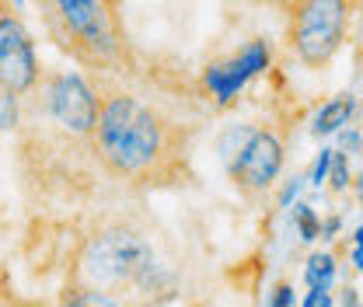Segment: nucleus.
Returning <instances> with one entry per match:
<instances>
[{
    "label": "nucleus",
    "instance_id": "f257e3e1",
    "mask_svg": "<svg viewBox=\"0 0 363 307\" xmlns=\"http://www.w3.org/2000/svg\"><path fill=\"white\" fill-rule=\"evenodd\" d=\"M98 88V119L91 154L98 172L130 189H175L192 178V126L164 105L91 74Z\"/></svg>",
    "mask_w": 363,
    "mask_h": 307
},
{
    "label": "nucleus",
    "instance_id": "f03ea898",
    "mask_svg": "<svg viewBox=\"0 0 363 307\" xmlns=\"http://www.w3.org/2000/svg\"><path fill=\"white\" fill-rule=\"evenodd\" d=\"M70 286L126 297L150 307L172 286L168 265H161L154 241L130 220H101L81 241L70 262Z\"/></svg>",
    "mask_w": 363,
    "mask_h": 307
},
{
    "label": "nucleus",
    "instance_id": "7ed1b4c3",
    "mask_svg": "<svg viewBox=\"0 0 363 307\" xmlns=\"http://www.w3.org/2000/svg\"><path fill=\"white\" fill-rule=\"evenodd\" d=\"M45 35L88 74H126L133 63L119 0H35Z\"/></svg>",
    "mask_w": 363,
    "mask_h": 307
},
{
    "label": "nucleus",
    "instance_id": "20e7f679",
    "mask_svg": "<svg viewBox=\"0 0 363 307\" xmlns=\"http://www.w3.org/2000/svg\"><path fill=\"white\" fill-rule=\"evenodd\" d=\"M98 119V88L81 70H43L39 84L25 94V123L56 140L91 147Z\"/></svg>",
    "mask_w": 363,
    "mask_h": 307
},
{
    "label": "nucleus",
    "instance_id": "39448f33",
    "mask_svg": "<svg viewBox=\"0 0 363 307\" xmlns=\"http://www.w3.org/2000/svg\"><path fill=\"white\" fill-rule=\"evenodd\" d=\"M286 45L304 70H328L353 32L350 0H286Z\"/></svg>",
    "mask_w": 363,
    "mask_h": 307
},
{
    "label": "nucleus",
    "instance_id": "423d86ee",
    "mask_svg": "<svg viewBox=\"0 0 363 307\" xmlns=\"http://www.w3.org/2000/svg\"><path fill=\"white\" fill-rule=\"evenodd\" d=\"M283 161H286V143L272 126H252L248 136L238 143V150L230 157H224L230 185L248 203L269 196L272 189L279 185Z\"/></svg>",
    "mask_w": 363,
    "mask_h": 307
},
{
    "label": "nucleus",
    "instance_id": "0eeeda50",
    "mask_svg": "<svg viewBox=\"0 0 363 307\" xmlns=\"http://www.w3.org/2000/svg\"><path fill=\"white\" fill-rule=\"evenodd\" d=\"M272 67V43L266 35H255L241 45L238 52L210 60L199 70V94L213 105V108H230L238 101V94L248 88L255 77H262Z\"/></svg>",
    "mask_w": 363,
    "mask_h": 307
},
{
    "label": "nucleus",
    "instance_id": "6e6552de",
    "mask_svg": "<svg viewBox=\"0 0 363 307\" xmlns=\"http://www.w3.org/2000/svg\"><path fill=\"white\" fill-rule=\"evenodd\" d=\"M43 77L35 39L21 18V7L11 0H0V84L14 94H28Z\"/></svg>",
    "mask_w": 363,
    "mask_h": 307
},
{
    "label": "nucleus",
    "instance_id": "1a4fd4ad",
    "mask_svg": "<svg viewBox=\"0 0 363 307\" xmlns=\"http://www.w3.org/2000/svg\"><path fill=\"white\" fill-rule=\"evenodd\" d=\"M353 116H357V98H353V94H335V98H328V101L318 108L315 123H311V133H315L318 140H321V136H332V133H339L342 126H350Z\"/></svg>",
    "mask_w": 363,
    "mask_h": 307
},
{
    "label": "nucleus",
    "instance_id": "9d476101",
    "mask_svg": "<svg viewBox=\"0 0 363 307\" xmlns=\"http://www.w3.org/2000/svg\"><path fill=\"white\" fill-rule=\"evenodd\" d=\"M56 307H140L126 297H112V294H98V290H84V286H67Z\"/></svg>",
    "mask_w": 363,
    "mask_h": 307
},
{
    "label": "nucleus",
    "instance_id": "9b49d317",
    "mask_svg": "<svg viewBox=\"0 0 363 307\" xmlns=\"http://www.w3.org/2000/svg\"><path fill=\"white\" fill-rule=\"evenodd\" d=\"M339 265L332 252H315L308 265H304V279H308V290H332V279H335Z\"/></svg>",
    "mask_w": 363,
    "mask_h": 307
},
{
    "label": "nucleus",
    "instance_id": "f8f14e48",
    "mask_svg": "<svg viewBox=\"0 0 363 307\" xmlns=\"http://www.w3.org/2000/svg\"><path fill=\"white\" fill-rule=\"evenodd\" d=\"M25 123V98L0 84V133H18Z\"/></svg>",
    "mask_w": 363,
    "mask_h": 307
},
{
    "label": "nucleus",
    "instance_id": "ddd939ff",
    "mask_svg": "<svg viewBox=\"0 0 363 307\" xmlns=\"http://www.w3.org/2000/svg\"><path fill=\"white\" fill-rule=\"evenodd\" d=\"M294 223H297V230H301V241H318V230H321V220H318L315 206H308V203H297L294 206Z\"/></svg>",
    "mask_w": 363,
    "mask_h": 307
},
{
    "label": "nucleus",
    "instance_id": "4468645a",
    "mask_svg": "<svg viewBox=\"0 0 363 307\" xmlns=\"http://www.w3.org/2000/svg\"><path fill=\"white\" fill-rule=\"evenodd\" d=\"M0 307H49L45 301H35V297H21L14 286H11V276L0 269Z\"/></svg>",
    "mask_w": 363,
    "mask_h": 307
},
{
    "label": "nucleus",
    "instance_id": "2eb2a0df",
    "mask_svg": "<svg viewBox=\"0 0 363 307\" xmlns=\"http://www.w3.org/2000/svg\"><path fill=\"white\" fill-rule=\"evenodd\" d=\"M332 182V192H346L350 189V164H346V154H332V168H328V178Z\"/></svg>",
    "mask_w": 363,
    "mask_h": 307
},
{
    "label": "nucleus",
    "instance_id": "dca6fc26",
    "mask_svg": "<svg viewBox=\"0 0 363 307\" xmlns=\"http://www.w3.org/2000/svg\"><path fill=\"white\" fill-rule=\"evenodd\" d=\"M269 307H297L294 286H290V283H276V286H272V297H269Z\"/></svg>",
    "mask_w": 363,
    "mask_h": 307
},
{
    "label": "nucleus",
    "instance_id": "f3484780",
    "mask_svg": "<svg viewBox=\"0 0 363 307\" xmlns=\"http://www.w3.org/2000/svg\"><path fill=\"white\" fill-rule=\"evenodd\" d=\"M332 154H335V150H321V154H318V161H315V168H311V185H318V189H321V182L328 178V168H332Z\"/></svg>",
    "mask_w": 363,
    "mask_h": 307
},
{
    "label": "nucleus",
    "instance_id": "a211bd4d",
    "mask_svg": "<svg viewBox=\"0 0 363 307\" xmlns=\"http://www.w3.org/2000/svg\"><path fill=\"white\" fill-rule=\"evenodd\" d=\"M301 307H335V301H332L328 290H308V297H304Z\"/></svg>",
    "mask_w": 363,
    "mask_h": 307
},
{
    "label": "nucleus",
    "instance_id": "6ab92c4d",
    "mask_svg": "<svg viewBox=\"0 0 363 307\" xmlns=\"http://www.w3.org/2000/svg\"><path fill=\"white\" fill-rule=\"evenodd\" d=\"M342 307H363V301H360V290L353 286V283H346L342 286V301H339Z\"/></svg>",
    "mask_w": 363,
    "mask_h": 307
},
{
    "label": "nucleus",
    "instance_id": "aec40b11",
    "mask_svg": "<svg viewBox=\"0 0 363 307\" xmlns=\"http://www.w3.org/2000/svg\"><path fill=\"white\" fill-rule=\"evenodd\" d=\"M339 227H342V220H339V217H328V220H325V223H321V230H318V238H321V241H332V238L339 234Z\"/></svg>",
    "mask_w": 363,
    "mask_h": 307
},
{
    "label": "nucleus",
    "instance_id": "412c9836",
    "mask_svg": "<svg viewBox=\"0 0 363 307\" xmlns=\"http://www.w3.org/2000/svg\"><path fill=\"white\" fill-rule=\"evenodd\" d=\"M353 4V32H357V43L363 45V0H350Z\"/></svg>",
    "mask_w": 363,
    "mask_h": 307
},
{
    "label": "nucleus",
    "instance_id": "4be33fe9",
    "mask_svg": "<svg viewBox=\"0 0 363 307\" xmlns=\"http://www.w3.org/2000/svg\"><path fill=\"white\" fill-rule=\"evenodd\" d=\"M301 182H304V178H294V182H290V185H286V189L279 192V206H290V199H294V196L301 192Z\"/></svg>",
    "mask_w": 363,
    "mask_h": 307
},
{
    "label": "nucleus",
    "instance_id": "5701e85b",
    "mask_svg": "<svg viewBox=\"0 0 363 307\" xmlns=\"http://www.w3.org/2000/svg\"><path fill=\"white\" fill-rule=\"evenodd\" d=\"M350 265H353L357 272H363V245H353V252H350Z\"/></svg>",
    "mask_w": 363,
    "mask_h": 307
},
{
    "label": "nucleus",
    "instance_id": "b1692460",
    "mask_svg": "<svg viewBox=\"0 0 363 307\" xmlns=\"http://www.w3.org/2000/svg\"><path fill=\"white\" fill-rule=\"evenodd\" d=\"M245 4H269V7H279V11L286 7V0H245Z\"/></svg>",
    "mask_w": 363,
    "mask_h": 307
},
{
    "label": "nucleus",
    "instance_id": "393cba45",
    "mask_svg": "<svg viewBox=\"0 0 363 307\" xmlns=\"http://www.w3.org/2000/svg\"><path fill=\"white\" fill-rule=\"evenodd\" d=\"M353 245H363V223L357 227V230H353Z\"/></svg>",
    "mask_w": 363,
    "mask_h": 307
},
{
    "label": "nucleus",
    "instance_id": "a878e982",
    "mask_svg": "<svg viewBox=\"0 0 363 307\" xmlns=\"http://www.w3.org/2000/svg\"><path fill=\"white\" fill-rule=\"evenodd\" d=\"M357 199L363 203V172H360V182H357Z\"/></svg>",
    "mask_w": 363,
    "mask_h": 307
},
{
    "label": "nucleus",
    "instance_id": "bb28decb",
    "mask_svg": "<svg viewBox=\"0 0 363 307\" xmlns=\"http://www.w3.org/2000/svg\"><path fill=\"white\" fill-rule=\"evenodd\" d=\"M11 4H14V7H25V4H28V0H11Z\"/></svg>",
    "mask_w": 363,
    "mask_h": 307
},
{
    "label": "nucleus",
    "instance_id": "cd10ccee",
    "mask_svg": "<svg viewBox=\"0 0 363 307\" xmlns=\"http://www.w3.org/2000/svg\"><path fill=\"white\" fill-rule=\"evenodd\" d=\"M0 227H4V213H0Z\"/></svg>",
    "mask_w": 363,
    "mask_h": 307
}]
</instances>
